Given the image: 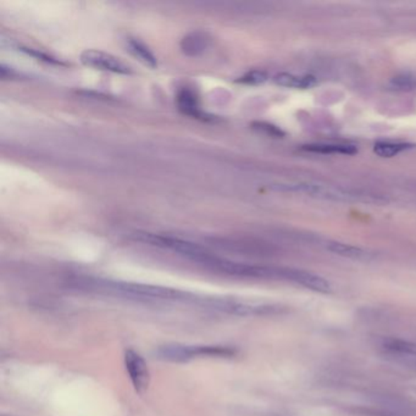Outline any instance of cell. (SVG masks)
<instances>
[{"instance_id":"cell-1","label":"cell","mask_w":416,"mask_h":416,"mask_svg":"<svg viewBox=\"0 0 416 416\" xmlns=\"http://www.w3.org/2000/svg\"><path fill=\"white\" fill-rule=\"evenodd\" d=\"M75 290L87 293L109 295L115 298H123L143 303H182L200 307L203 297L198 294L173 290L170 287L145 285L123 281L105 280V279H92V277H78L70 282Z\"/></svg>"},{"instance_id":"cell-2","label":"cell","mask_w":416,"mask_h":416,"mask_svg":"<svg viewBox=\"0 0 416 416\" xmlns=\"http://www.w3.org/2000/svg\"><path fill=\"white\" fill-rule=\"evenodd\" d=\"M237 350L228 345H190V344L172 343L160 345L157 349V357L165 362H187L193 359L203 357H232Z\"/></svg>"},{"instance_id":"cell-3","label":"cell","mask_w":416,"mask_h":416,"mask_svg":"<svg viewBox=\"0 0 416 416\" xmlns=\"http://www.w3.org/2000/svg\"><path fill=\"white\" fill-rule=\"evenodd\" d=\"M135 240L147 243V245H154L159 248L168 249L173 253L180 254L185 258L190 259L192 262H200L208 257L209 252L207 249L200 247L197 243H192L188 240L176 238L172 235H155L149 232H137L133 235Z\"/></svg>"},{"instance_id":"cell-4","label":"cell","mask_w":416,"mask_h":416,"mask_svg":"<svg viewBox=\"0 0 416 416\" xmlns=\"http://www.w3.org/2000/svg\"><path fill=\"white\" fill-rule=\"evenodd\" d=\"M81 61L88 68L106 71V73H118V75H130L132 70L130 66L114 55L100 51V50H85L81 54Z\"/></svg>"},{"instance_id":"cell-5","label":"cell","mask_w":416,"mask_h":416,"mask_svg":"<svg viewBox=\"0 0 416 416\" xmlns=\"http://www.w3.org/2000/svg\"><path fill=\"white\" fill-rule=\"evenodd\" d=\"M123 360L132 386L138 393H143L145 389H148L150 381L149 367L145 357L133 349H127Z\"/></svg>"},{"instance_id":"cell-6","label":"cell","mask_w":416,"mask_h":416,"mask_svg":"<svg viewBox=\"0 0 416 416\" xmlns=\"http://www.w3.org/2000/svg\"><path fill=\"white\" fill-rule=\"evenodd\" d=\"M285 280L294 282L297 285L303 286L305 288L315 290L319 293H329V292H331V285L329 281L325 280L324 277L319 276L317 274L305 271V270L286 267Z\"/></svg>"},{"instance_id":"cell-7","label":"cell","mask_w":416,"mask_h":416,"mask_svg":"<svg viewBox=\"0 0 416 416\" xmlns=\"http://www.w3.org/2000/svg\"><path fill=\"white\" fill-rule=\"evenodd\" d=\"M285 188L288 190H294V192H300L304 195L317 197V198H324V200H349L354 198V195L342 192V190L331 188L327 185L298 183V185H287Z\"/></svg>"},{"instance_id":"cell-8","label":"cell","mask_w":416,"mask_h":416,"mask_svg":"<svg viewBox=\"0 0 416 416\" xmlns=\"http://www.w3.org/2000/svg\"><path fill=\"white\" fill-rule=\"evenodd\" d=\"M209 46H210V38L204 32H192L190 35L183 37L180 44L182 53L190 58H197L203 55L208 50Z\"/></svg>"},{"instance_id":"cell-9","label":"cell","mask_w":416,"mask_h":416,"mask_svg":"<svg viewBox=\"0 0 416 416\" xmlns=\"http://www.w3.org/2000/svg\"><path fill=\"white\" fill-rule=\"evenodd\" d=\"M326 248L331 253L337 254L343 258L352 259V260H370L372 254L369 253L365 249L359 248L355 245H345L341 242H330L326 245Z\"/></svg>"},{"instance_id":"cell-10","label":"cell","mask_w":416,"mask_h":416,"mask_svg":"<svg viewBox=\"0 0 416 416\" xmlns=\"http://www.w3.org/2000/svg\"><path fill=\"white\" fill-rule=\"evenodd\" d=\"M279 86L287 87V88H295V90H308L317 85V78L310 75L307 76H297L292 73H279L274 78Z\"/></svg>"},{"instance_id":"cell-11","label":"cell","mask_w":416,"mask_h":416,"mask_svg":"<svg viewBox=\"0 0 416 416\" xmlns=\"http://www.w3.org/2000/svg\"><path fill=\"white\" fill-rule=\"evenodd\" d=\"M303 150L317 154L353 155L357 153V147L350 145H330V143H315L304 145Z\"/></svg>"},{"instance_id":"cell-12","label":"cell","mask_w":416,"mask_h":416,"mask_svg":"<svg viewBox=\"0 0 416 416\" xmlns=\"http://www.w3.org/2000/svg\"><path fill=\"white\" fill-rule=\"evenodd\" d=\"M177 105L178 109L181 110L182 113L187 114L190 116H195V118H200V103L197 99V95L190 91V90H181L177 94Z\"/></svg>"},{"instance_id":"cell-13","label":"cell","mask_w":416,"mask_h":416,"mask_svg":"<svg viewBox=\"0 0 416 416\" xmlns=\"http://www.w3.org/2000/svg\"><path fill=\"white\" fill-rule=\"evenodd\" d=\"M127 46L132 54L135 55L137 59L140 60V63L145 66L150 68H155L158 66V60L155 58V55L150 51L149 48L145 46V43H142L138 39H130Z\"/></svg>"},{"instance_id":"cell-14","label":"cell","mask_w":416,"mask_h":416,"mask_svg":"<svg viewBox=\"0 0 416 416\" xmlns=\"http://www.w3.org/2000/svg\"><path fill=\"white\" fill-rule=\"evenodd\" d=\"M381 345H382V348L389 350L391 353L416 357V344L412 343L409 341L394 338V337H386L381 341Z\"/></svg>"},{"instance_id":"cell-15","label":"cell","mask_w":416,"mask_h":416,"mask_svg":"<svg viewBox=\"0 0 416 416\" xmlns=\"http://www.w3.org/2000/svg\"><path fill=\"white\" fill-rule=\"evenodd\" d=\"M412 145L405 143H392V142H379L374 147V152L381 158H393L404 150L410 149Z\"/></svg>"},{"instance_id":"cell-16","label":"cell","mask_w":416,"mask_h":416,"mask_svg":"<svg viewBox=\"0 0 416 416\" xmlns=\"http://www.w3.org/2000/svg\"><path fill=\"white\" fill-rule=\"evenodd\" d=\"M389 87L394 91H412L416 88V78L410 75H398L391 80Z\"/></svg>"},{"instance_id":"cell-17","label":"cell","mask_w":416,"mask_h":416,"mask_svg":"<svg viewBox=\"0 0 416 416\" xmlns=\"http://www.w3.org/2000/svg\"><path fill=\"white\" fill-rule=\"evenodd\" d=\"M267 73L262 70H252L249 73H245L242 78H238L237 82L243 83V85H262L264 82L267 81Z\"/></svg>"},{"instance_id":"cell-18","label":"cell","mask_w":416,"mask_h":416,"mask_svg":"<svg viewBox=\"0 0 416 416\" xmlns=\"http://www.w3.org/2000/svg\"><path fill=\"white\" fill-rule=\"evenodd\" d=\"M415 369H416V362H415Z\"/></svg>"}]
</instances>
